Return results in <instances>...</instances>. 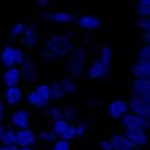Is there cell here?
Returning <instances> with one entry per match:
<instances>
[{"label":"cell","mask_w":150,"mask_h":150,"mask_svg":"<svg viewBox=\"0 0 150 150\" xmlns=\"http://www.w3.org/2000/svg\"><path fill=\"white\" fill-rule=\"evenodd\" d=\"M5 112H7V104L4 101H0V122L5 119V115H7Z\"/></svg>","instance_id":"cell-39"},{"label":"cell","mask_w":150,"mask_h":150,"mask_svg":"<svg viewBox=\"0 0 150 150\" xmlns=\"http://www.w3.org/2000/svg\"><path fill=\"white\" fill-rule=\"evenodd\" d=\"M4 129H5V127H4V125H2V122H0V134L4 132Z\"/></svg>","instance_id":"cell-47"},{"label":"cell","mask_w":150,"mask_h":150,"mask_svg":"<svg viewBox=\"0 0 150 150\" xmlns=\"http://www.w3.org/2000/svg\"><path fill=\"white\" fill-rule=\"evenodd\" d=\"M127 150H140L139 147H132V149H127Z\"/></svg>","instance_id":"cell-48"},{"label":"cell","mask_w":150,"mask_h":150,"mask_svg":"<svg viewBox=\"0 0 150 150\" xmlns=\"http://www.w3.org/2000/svg\"><path fill=\"white\" fill-rule=\"evenodd\" d=\"M142 40H144V45H149V43H150V30H144Z\"/></svg>","instance_id":"cell-40"},{"label":"cell","mask_w":150,"mask_h":150,"mask_svg":"<svg viewBox=\"0 0 150 150\" xmlns=\"http://www.w3.org/2000/svg\"><path fill=\"white\" fill-rule=\"evenodd\" d=\"M23 59H25V53H23L22 48H15V64H22Z\"/></svg>","instance_id":"cell-37"},{"label":"cell","mask_w":150,"mask_h":150,"mask_svg":"<svg viewBox=\"0 0 150 150\" xmlns=\"http://www.w3.org/2000/svg\"><path fill=\"white\" fill-rule=\"evenodd\" d=\"M88 76L91 78V79H101V78H104V73H102V68H101L99 59H96V61H93L91 64H89Z\"/></svg>","instance_id":"cell-24"},{"label":"cell","mask_w":150,"mask_h":150,"mask_svg":"<svg viewBox=\"0 0 150 150\" xmlns=\"http://www.w3.org/2000/svg\"><path fill=\"white\" fill-rule=\"evenodd\" d=\"M45 48L50 50L53 54H56L58 58H64L71 53V50L74 48L73 46V41L68 38V36L61 35V33H53L46 38V43H45Z\"/></svg>","instance_id":"cell-2"},{"label":"cell","mask_w":150,"mask_h":150,"mask_svg":"<svg viewBox=\"0 0 150 150\" xmlns=\"http://www.w3.org/2000/svg\"><path fill=\"white\" fill-rule=\"evenodd\" d=\"M137 27L140 30H150V17H139Z\"/></svg>","instance_id":"cell-34"},{"label":"cell","mask_w":150,"mask_h":150,"mask_svg":"<svg viewBox=\"0 0 150 150\" xmlns=\"http://www.w3.org/2000/svg\"><path fill=\"white\" fill-rule=\"evenodd\" d=\"M18 69H20V78H22L25 83H35L38 79V68L31 59L25 58L22 64H18Z\"/></svg>","instance_id":"cell-6"},{"label":"cell","mask_w":150,"mask_h":150,"mask_svg":"<svg viewBox=\"0 0 150 150\" xmlns=\"http://www.w3.org/2000/svg\"><path fill=\"white\" fill-rule=\"evenodd\" d=\"M110 150H112V149H110Z\"/></svg>","instance_id":"cell-49"},{"label":"cell","mask_w":150,"mask_h":150,"mask_svg":"<svg viewBox=\"0 0 150 150\" xmlns=\"http://www.w3.org/2000/svg\"><path fill=\"white\" fill-rule=\"evenodd\" d=\"M40 41V35H38V30H36L35 25H27L25 30L22 33V43L27 46V48H36V45Z\"/></svg>","instance_id":"cell-12"},{"label":"cell","mask_w":150,"mask_h":150,"mask_svg":"<svg viewBox=\"0 0 150 150\" xmlns=\"http://www.w3.org/2000/svg\"><path fill=\"white\" fill-rule=\"evenodd\" d=\"M64 96H66V94H64V91H63L59 81L50 83V97H51V101H61Z\"/></svg>","instance_id":"cell-22"},{"label":"cell","mask_w":150,"mask_h":150,"mask_svg":"<svg viewBox=\"0 0 150 150\" xmlns=\"http://www.w3.org/2000/svg\"><path fill=\"white\" fill-rule=\"evenodd\" d=\"M25 97H27V102L30 104L31 107H35L36 104H38V97H36V93L33 91V89H31V91H28Z\"/></svg>","instance_id":"cell-35"},{"label":"cell","mask_w":150,"mask_h":150,"mask_svg":"<svg viewBox=\"0 0 150 150\" xmlns=\"http://www.w3.org/2000/svg\"><path fill=\"white\" fill-rule=\"evenodd\" d=\"M124 137L132 144V147H139V149L149 144V135L144 129H124Z\"/></svg>","instance_id":"cell-5"},{"label":"cell","mask_w":150,"mask_h":150,"mask_svg":"<svg viewBox=\"0 0 150 150\" xmlns=\"http://www.w3.org/2000/svg\"><path fill=\"white\" fill-rule=\"evenodd\" d=\"M101 149H102V150H110L109 140H102V142H101Z\"/></svg>","instance_id":"cell-41"},{"label":"cell","mask_w":150,"mask_h":150,"mask_svg":"<svg viewBox=\"0 0 150 150\" xmlns=\"http://www.w3.org/2000/svg\"><path fill=\"white\" fill-rule=\"evenodd\" d=\"M0 144L2 145H17V140H15V130L13 129H4V132L0 134Z\"/></svg>","instance_id":"cell-23"},{"label":"cell","mask_w":150,"mask_h":150,"mask_svg":"<svg viewBox=\"0 0 150 150\" xmlns=\"http://www.w3.org/2000/svg\"><path fill=\"white\" fill-rule=\"evenodd\" d=\"M0 150H17V145H10V147H7V145H0Z\"/></svg>","instance_id":"cell-42"},{"label":"cell","mask_w":150,"mask_h":150,"mask_svg":"<svg viewBox=\"0 0 150 150\" xmlns=\"http://www.w3.org/2000/svg\"><path fill=\"white\" fill-rule=\"evenodd\" d=\"M36 137H38V139H40V140L43 142V144H48V145H51V144H53V142L58 139V137L54 135V134L51 132V130H43V132H40Z\"/></svg>","instance_id":"cell-27"},{"label":"cell","mask_w":150,"mask_h":150,"mask_svg":"<svg viewBox=\"0 0 150 150\" xmlns=\"http://www.w3.org/2000/svg\"><path fill=\"white\" fill-rule=\"evenodd\" d=\"M0 64L7 69V68L17 66L15 64V46L12 45H4L0 48Z\"/></svg>","instance_id":"cell-15"},{"label":"cell","mask_w":150,"mask_h":150,"mask_svg":"<svg viewBox=\"0 0 150 150\" xmlns=\"http://www.w3.org/2000/svg\"><path fill=\"white\" fill-rule=\"evenodd\" d=\"M61 139H64V140H73V139H76V134H74V125L73 124H68V127L64 129V132L61 134Z\"/></svg>","instance_id":"cell-33"},{"label":"cell","mask_w":150,"mask_h":150,"mask_svg":"<svg viewBox=\"0 0 150 150\" xmlns=\"http://www.w3.org/2000/svg\"><path fill=\"white\" fill-rule=\"evenodd\" d=\"M59 84H61L64 94H76V93H78V83H76V78L64 76V78L59 81Z\"/></svg>","instance_id":"cell-21"},{"label":"cell","mask_w":150,"mask_h":150,"mask_svg":"<svg viewBox=\"0 0 150 150\" xmlns=\"http://www.w3.org/2000/svg\"><path fill=\"white\" fill-rule=\"evenodd\" d=\"M33 91L36 93V97H38V104L35 106V109L45 110L46 107H50V102H51V97H50V84H46V83L38 84Z\"/></svg>","instance_id":"cell-9"},{"label":"cell","mask_w":150,"mask_h":150,"mask_svg":"<svg viewBox=\"0 0 150 150\" xmlns=\"http://www.w3.org/2000/svg\"><path fill=\"white\" fill-rule=\"evenodd\" d=\"M130 88L139 94H150V79L149 78H134Z\"/></svg>","instance_id":"cell-20"},{"label":"cell","mask_w":150,"mask_h":150,"mask_svg":"<svg viewBox=\"0 0 150 150\" xmlns=\"http://www.w3.org/2000/svg\"><path fill=\"white\" fill-rule=\"evenodd\" d=\"M38 5L40 7H46L48 5V0H38Z\"/></svg>","instance_id":"cell-43"},{"label":"cell","mask_w":150,"mask_h":150,"mask_svg":"<svg viewBox=\"0 0 150 150\" xmlns=\"http://www.w3.org/2000/svg\"><path fill=\"white\" fill-rule=\"evenodd\" d=\"M137 59H140V61H150V45H144V46L139 50Z\"/></svg>","instance_id":"cell-31"},{"label":"cell","mask_w":150,"mask_h":150,"mask_svg":"<svg viewBox=\"0 0 150 150\" xmlns=\"http://www.w3.org/2000/svg\"><path fill=\"white\" fill-rule=\"evenodd\" d=\"M74 134H76V137H83L86 134V124H78V125H74Z\"/></svg>","instance_id":"cell-38"},{"label":"cell","mask_w":150,"mask_h":150,"mask_svg":"<svg viewBox=\"0 0 150 150\" xmlns=\"http://www.w3.org/2000/svg\"><path fill=\"white\" fill-rule=\"evenodd\" d=\"M23 30H25V25H23V23H15L13 27H12V30H10V38H12V40L18 38V36L23 33Z\"/></svg>","instance_id":"cell-32"},{"label":"cell","mask_w":150,"mask_h":150,"mask_svg":"<svg viewBox=\"0 0 150 150\" xmlns=\"http://www.w3.org/2000/svg\"><path fill=\"white\" fill-rule=\"evenodd\" d=\"M15 140L17 147H31L36 144V134L30 129H17L15 130Z\"/></svg>","instance_id":"cell-8"},{"label":"cell","mask_w":150,"mask_h":150,"mask_svg":"<svg viewBox=\"0 0 150 150\" xmlns=\"http://www.w3.org/2000/svg\"><path fill=\"white\" fill-rule=\"evenodd\" d=\"M137 15L139 17H150V5H137Z\"/></svg>","instance_id":"cell-36"},{"label":"cell","mask_w":150,"mask_h":150,"mask_svg":"<svg viewBox=\"0 0 150 150\" xmlns=\"http://www.w3.org/2000/svg\"><path fill=\"white\" fill-rule=\"evenodd\" d=\"M68 61H66V71L71 78H79L83 76L84 69H86V64H88V50L84 46H78V48H73L71 53L68 54Z\"/></svg>","instance_id":"cell-1"},{"label":"cell","mask_w":150,"mask_h":150,"mask_svg":"<svg viewBox=\"0 0 150 150\" xmlns=\"http://www.w3.org/2000/svg\"><path fill=\"white\" fill-rule=\"evenodd\" d=\"M10 124L15 129H27L30 124V114L25 109H17L10 114Z\"/></svg>","instance_id":"cell-14"},{"label":"cell","mask_w":150,"mask_h":150,"mask_svg":"<svg viewBox=\"0 0 150 150\" xmlns=\"http://www.w3.org/2000/svg\"><path fill=\"white\" fill-rule=\"evenodd\" d=\"M76 25L84 31H94L97 28H101V18H97L96 15H81L74 20Z\"/></svg>","instance_id":"cell-11"},{"label":"cell","mask_w":150,"mask_h":150,"mask_svg":"<svg viewBox=\"0 0 150 150\" xmlns=\"http://www.w3.org/2000/svg\"><path fill=\"white\" fill-rule=\"evenodd\" d=\"M20 69L18 66H12V68H7L2 76V81H4V86L5 88H8V86H17L20 83Z\"/></svg>","instance_id":"cell-17"},{"label":"cell","mask_w":150,"mask_h":150,"mask_svg":"<svg viewBox=\"0 0 150 150\" xmlns=\"http://www.w3.org/2000/svg\"><path fill=\"white\" fill-rule=\"evenodd\" d=\"M110 144V149L112 150H127V149H132V144L124 137V134H114V135L107 139Z\"/></svg>","instance_id":"cell-19"},{"label":"cell","mask_w":150,"mask_h":150,"mask_svg":"<svg viewBox=\"0 0 150 150\" xmlns=\"http://www.w3.org/2000/svg\"><path fill=\"white\" fill-rule=\"evenodd\" d=\"M51 150H71V144H69V140H64V139L59 137V140L56 139L51 144Z\"/></svg>","instance_id":"cell-29"},{"label":"cell","mask_w":150,"mask_h":150,"mask_svg":"<svg viewBox=\"0 0 150 150\" xmlns=\"http://www.w3.org/2000/svg\"><path fill=\"white\" fill-rule=\"evenodd\" d=\"M97 104V99H91V102H89V106H96Z\"/></svg>","instance_id":"cell-46"},{"label":"cell","mask_w":150,"mask_h":150,"mask_svg":"<svg viewBox=\"0 0 150 150\" xmlns=\"http://www.w3.org/2000/svg\"><path fill=\"white\" fill-rule=\"evenodd\" d=\"M45 110H46V117H48V119H51V120L59 119V117H61V114H63V107H59V106L46 107Z\"/></svg>","instance_id":"cell-28"},{"label":"cell","mask_w":150,"mask_h":150,"mask_svg":"<svg viewBox=\"0 0 150 150\" xmlns=\"http://www.w3.org/2000/svg\"><path fill=\"white\" fill-rule=\"evenodd\" d=\"M17 150H33L31 147H17Z\"/></svg>","instance_id":"cell-45"},{"label":"cell","mask_w":150,"mask_h":150,"mask_svg":"<svg viewBox=\"0 0 150 150\" xmlns=\"http://www.w3.org/2000/svg\"><path fill=\"white\" fill-rule=\"evenodd\" d=\"M40 17L46 22H51V23H56V25H69L76 20L74 13H71V12H41Z\"/></svg>","instance_id":"cell-4"},{"label":"cell","mask_w":150,"mask_h":150,"mask_svg":"<svg viewBox=\"0 0 150 150\" xmlns=\"http://www.w3.org/2000/svg\"><path fill=\"white\" fill-rule=\"evenodd\" d=\"M40 58L43 59L45 63H54V61H58V56L56 54H53L50 50H46V48H43L40 51Z\"/></svg>","instance_id":"cell-30"},{"label":"cell","mask_w":150,"mask_h":150,"mask_svg":"<svg viewBox=\"0 0 150 150\" xmlns=\"http://www.w3.org/2000/svg\"><path fill=\"white\" fill-rule=\"evenodd\" d=\"M68 120L63 119V117H59V119H54L53 124H51V132L54 134L56 137H61V134L64 132V129L68 127Z\"/></svg>","instance_id":"cell-25"},{"label":"cell","mask_w":150,"mask_h":150,"mask_svg":"<svg viewBox=\"0 0 150 150\" xmlns=\"http://www.w3.org/2000/svg\"><path fill=\"white\" fill-rule=\"evenodd\" d=\"M127 112H129V104L124 99H114L112 102L107 104V114H109L110 119H122Z\"/></svg>","instance_id":"cell-7"},{"label":"cell","mask_w":150,"mask_h":150,"mask_svg":"<svg viewBox=\"0 0 150 150\" xmlns=\"http://www.w3.org/2000/svg\"><path fill=\"white\" fill-rule=\"evenodd\" d=\"M130 74L134 78H150V63L137 59L130 66Z\"/></svg>","instance_id":"cell-18"},{"label":"cell","mask_w":150,"mask_h":150,"mask_svg":"<svg viewBox=\"0 0 150 150\" xmlns=\"http://www.w3.org/2000/svg\"><path fill=\"white\" fill-rule=\"evenodd\" d=\"M127 104H129V112L139 114L142 117H150V104L144 102L142 99H134V97H130Z\"/></svg>","instance_id":"cell-16"},{"label":"cell","mask_w":150,"mask_h":150,"mask_svg":"<svg viewBox=\"0 0 150 150\" xmlns=\"http://www.w3.org/2000/svg\"><path fill=\"white\" fill-rule=\"evenodd\" d=\"M139 5H150V0H139Z\"/></svg>","instance_id":"cell-44"},{"label":"cell","mask_w":150,"mask_h":150,"mask_svg":"<svg viewBox=\"0 0 150 150\" xmlns=\"http://www.w3.org/2000/svg\"><path fill=\"white\" fill-rule=\"evenodd\" d=\"M61 117H63V119H66L68 122H73V120L78 119V109H76V107H73V106L64 107V109H63Z\"/></svg>","instance_id":"cell-26"},{"label":"cell","mask_w":150,"mask_h":150,"mask_svg":"<svg viewBox=\"0 0 150 150\" xmlns=\"http://www.w3.org/2000/svg\"><path fill=\"white\" fill-rule=\"evenodd\" d=\"M119 120L122 122L124 129H144V130H149L150 127V117H142V115L134 114V112H127Z\"/></svg>","instance_id":"cell-3"},{"label":"cell","mask_w":150,"mask_h":150,"mask_svg":"<svg viewBox=\"0 0 150 150\" xmlns=\"http://www.w3.org/2000/svg\"><path fill=\"white\" fill-rule=\"evenodd\" d=\"M112 58H114L112 48H110L109 45H104V46L101 48V53H99V63H101L104 78H107L109 73H110V68H112Z\"/></svg>","instance_id":"cell-13"},{"label":"cell","mask_w":150,"mask_h":150,"mask_svg":"<svg viewBox=\"0 0 150 150\" xmlns=\"http://www.w3.org/2000/svg\"><path fill=\"white\" fill-rule=\"evenodd\" d=\"M23 101V91L20 86H8L4 89V102L8 106H18Z\"/></svg>","instance_id":"cell-10"}]
</instances>
